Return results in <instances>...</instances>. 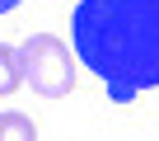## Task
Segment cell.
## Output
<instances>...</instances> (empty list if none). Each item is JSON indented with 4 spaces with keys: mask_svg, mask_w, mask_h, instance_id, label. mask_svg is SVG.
Returning a JSON list of instances; mask_svg holds the SVG:
<instances>
[{
    "mask_svg": "<svg viewBox=\"0 0 159 141\" xmlns=\"http://www.w3.org/2000/svg\"><path fill=\"white\" fill-rule=\"evenodd\" d=\"M70 42L112 104L159 90V0H84L70 14Z\"/></svg>",
    "mask_w": 159,
    "mask_h": 141,
    "instance_id": "cell-1",
    "label": "cell"
},
{
    "mask_svg": "<svg viewBox=\"0 0 159 141\" xmlns=\"http://www.w3.org/2000/svg\"><path fill=\"white\" fill-rule=\"evenodd\" d=\"M14 61H19V80L33 85V94L42 99H61L70 94L75 85V70H70V47L52 33H33L14 47Z\"/></svg>",
    "mask_w": 159,
    "mask_h": 141,
    "instance_id": "cell-2",
    "label": "cell"
},
{
    "mask_svg": "<svg viewBox=\"0 0 159 141\" xmlns=\"http://www.w3.org/2000/svg\"><path fill=\"white\" fill-rule=\"evenodd\" d=\"M0 141H38V127L28 113H0Z\"/></svg>",
    "mask_w": 159,
    "mask_h": 141,
    "instance_id": "cell-3",
    "label": "cell"
},
{
    "mask_svg": "<svg viewBox=\"0 0 159 141\" xmlns=\"http://www.w3.org/2000/svg\"><path fill=\"white\" fill-rule=\"evenodd\" d=\"M24 80H19V61H14V47H0V99L14 94Z\"/></svg>",
    "mask_w": 159,
    "mask_h": 141,
    "instance_id": "cell-4",
    "label": "cell"
},
{
    "mask_svg": "<svg viewBox=\"0 0 159 141\" xmlns=\"http://www.w3.org/2000/svg\"><path fill=\"white\" fill-rule=\"evenodd\" d=\"M14 5H19V0H0V14H10V10H14Z\"/></svg>",
    "mask_w": 159,
    "mask_h": 141,
    "instance_id": "cell-5",
    "label": "cell"
}]
</instances>
